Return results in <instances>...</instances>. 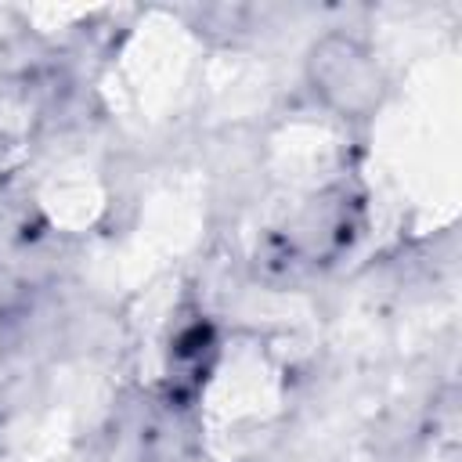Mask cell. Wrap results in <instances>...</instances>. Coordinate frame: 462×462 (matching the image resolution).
<instances>
[{
  "instance_id": "obj_1",
  "label": "cell",
  "mask_w": 462,
  "mask_h": 462,
  "mask_svg": "<svg viewBox=\"0 0 462 462\" xmlns=\"http://www.w3.org/2000/svg\"><path fill=\"white\" fill-rule=\"evenodd\" d=\"M307 83L343 119H368L386 94V76L375 54L343 32H328L307 51Z\"/></svg>"
}]
</instances>
